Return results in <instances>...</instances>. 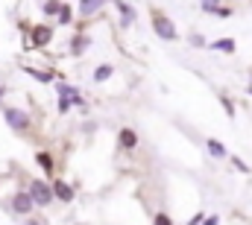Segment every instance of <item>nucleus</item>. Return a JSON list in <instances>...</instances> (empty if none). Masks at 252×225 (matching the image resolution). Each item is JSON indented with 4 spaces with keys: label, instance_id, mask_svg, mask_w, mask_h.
Masks as SVG:
<instances>
[{
    "label": "nucleus",
    "instance_id": "1",
    "mask_svg": "<svg viewBox=\"0 0 252 225\" xmlns=\"http://www.w3.org/2000/svg\"><path fill=\"white\" fill-rule=\"evenodd\" d=\"M153 29H156V35H158L161 41H176V27H173V21H170L167 15L153 12Z\"/></svg>",
    "mask_w": 252,
    "mask_h": 225
},
{
    "label": "nucleus",
    "instance_id": "2",
    "mask_svg": "<svg viewBox=\"0 0 252 225\" xmlns=\"http://www.w3.org/2000/svg\"><path fill=\"white\" fill-rule=\"evenodd\" d=\"M30 196L35 199V205L47 208V205L53 202V196H56V193H53V184H44V181H38V178H35V181L30 184Z\"/></svg>",
    "mask_w": 252,
    "mask_h": 225
},
{
    "label": "nucleus",
    "instance_id": "3",
    "mask_svg": "<svg viewBox=\"0 0 252 225\" xmlns=\"http://www.w3.org/2000/svg\"><path fill=\"white\" fill-rule=\"evenodd\" d=\"M3 117H6V123L12 126V132H21V135H24V132L30 129V114L21 112V109H12V106H9V109H3Z\"/></svg>",
    "mask_w": 252,
    "mask_h": 225
},
{
    "label": "nucleus",
    "instance_id": "4",
    "mask_svg": "<svg viewBox=\"0 0 252 225\" xmlns=\"http://www.w3.org/2000/svg\"><path fill=\"white\" fill-rule=\"evenodd\" d=\"M50 38H53V27L35 24L32 32H30V47H44V44H50Z\"/></svg>",
    "mask_w": 252,
    "mask_h": 225
},
{
    "label": "nucleus",
    "instance_id": "5",
    "mask_svg": "<svg viewBox=\"0 0 252 225\" xmlns=\"http://www.w3.org/2000/svg\"><path fill=\"white\" fill-rule=\"evenodd\" d=\"M9 205H12V211H15V214H32L35 199H32V196H30V190H27V193H15Z\"/></svg>",
    "mask_w": 252,
    "mask_h": 225
},
{
    "label": "nucleus",
    "instance_id": "6",
    "mask_svg": "<svg viewBox=\"0 0 252 225\" xmlns=\"http://www.w3.org/2000/svg\"><path fill=\"white\" fill-rule=\"evenodd\" d=\"M56 94H59V97H70L76 109H85V97H82L76 88H70V85H64V82H56Z\"/></svg>",
    "mask_w": 252,
    "mask_h": 225
},
{
    "label": "nucleus",
    "instance_id": "7",
    "mask_svg": "<svg viewBox=\"0 0 252 225\" xmlns=\"http://www.w3.org/2000/svg\"><path fill=\"white\" fill-rule=\"evenodd\" d=\"M53 193H56L59 202H73V187L62 178H53Z\"/></svg>",
    "mask_w": 252,
    "mask_h": 225
},
{
    "label": "nucleus",
    "instance_id": "8",
    "mask_svg": "<svg viewBox=\"0 0 252 225\" xmlns=\"http://www.w3.org/2000/svg\"><path fill=\"white\" fill-rule=\"evenodd\" d=\"M88 47H91V38H88V35H76V38L70 41V53H73V56H82Z\"/></svg>",
    "mask_w": 252,
    "mask_h": 225
},
{
    "label": "nucleus",
    "instance_id": "9",
    "mask_svg": "<svg viewBox=\"0 0 252 225\" xmlns=\"http://www.w3.org/2000/svg\"><path fill=\"white\" fill-rule=\"evenodd\" d=\"M118 141H121V146H124V149H135V146H138V135H135L132 129H121Z\"/></svg>",
    "mask_w": 252,
    "mask_h": 225
},
{
    "label": "nucleus",
    "instance_id": "10",
    "mask_svg": "<svg viewBox=\"0 0 252 225\" xmlns=\"http://www.w3.org/2000/svg\"><path fill=\"white\" fill-rule=\"evenodd\" d=\"M118 9H121V24L129 27V24L135 21V9H132L129 3H124V0H118Z\"/></svg>",
    "mask_w": 252,
    "mask_h": 225
},
{
    "label": "nucleus",
    "instance_id": "11",
    "mask_svg": "<svg viewBox=\"0 0 252 225\" xmlns=\"http://www.w3.org/2000/svg\"><path fill=\"white\" fill-rule=\"evenodd\" d=\"M24 70H27V73H30L32 79H38V82H44V85H50V82H53V73H47V70H38V67H30V64H27Z\"/></svg>",
    "mask_w": 252,
    "mask_h": 225
},
{
    "label": "nucleus",
    "instance_id": "12",
    "mask_svg": "<svg viewBox=\"0 0 252 225\" xmlns=\"http://www.w3.org/2000/svg\"><path fill=\"white\" fill-rule=\"evenodd\" d=\"M35 161H38V167L44 169L47 175H53V155H50V152H38Z\"/></svg>",
    "mask_w": 252,
    "mask_h": 225
},
{
    "label": "nucleus",
    "instance_id": "13",
    "mask_svg": "<svg viewBox=\"0 0 252 225\" xmlns=\"http://www.w3.org/2000/svg\"><path fill=\"white\" fill-rule=\"evenodd\" d=\"M97 9H100L97 0H79V15H82V18H91Z\"/></svg>",
    "mask_w": 252,
    "mask_h": 225
},
{
    "label": "nucleus",
    "instance_id": "14",
    "mask_svg": "<svg viewBox=\"0 0 252 225\" xmlns=\"http://www.w3.org/2000/svg\"><path fill=\"white\" fill-rule=\"evenodd\" d=\"M112 73H115V67H112V64H100V67L94 70V82H106Z\"/></svg>",
    "mask_w": 252,
    "mask_h": 225
},
{
    "label": "nucleus",
    "instance_id": "15",
    "mask_svg": "<svg viewBox=\"0 0 252 225\" xmlns=\"http://www.w3.org/2000/svg\"><path fill=\"white\" fill-rule=\"evenodd\" d=\"M208 152H211V158H226V146L220 143V141H208Z\"/></svg>",
    "mask_w": 252,
    "mask_h": 225
},
{
    "label": "nucleus",
    "instance_id": "16",
    "mask_svg": "<svg viewBox=\"0 0 252 225\" xmlns=\"http://www.w3.org/2000/svg\"><path fill=\"white\" fill-rule=\"evenodd\" d=\"M211 47H214V50H223V53H235V41H232V38H223V41H214Z\"/></svg>",
    "mask_w": 252,
    "mask_h": 225
},
{
    "label": "nucleus",
    "instance_id": "17",
    "mask_svg": "<svg viewBox=\"0 0 252 225\" xmlns=\"http://www.w3.org/2000/svg\"><path fill=\"white\" fill-rule=\"evenodd\" d=\"M73 21V9L67 6V3H62V9H59V24H70Z\"/></svg>",
    "mask_w": 252,
    "mask_h": 225
},
{
    "label": "nucleus",
    "instance_id": "18",
    "mask_svg": "<svg viewBox=\"0 0 252 225\" xmlns=\"http://www.w3.org/2000/svg\"><path fill=\"white\" fill-rule=\"evenodd\" d=\"M62 9V3L59 0H44V15H56Z\"/></svg>",
    "mask_w": 252,
    "mask_h": 225
},
{
    "label": "nucleus",
    "instance_id": "19",
    "mask_svg": "<svg viewBox=\"0 0 252 225\" xmlns=\"http://www.w3.org/2000/svg\"><path fill=\"white\" fill-rule=\"evenodd\" d=\"M73 109V100L70 97H59V114H67Z\"/></svg>",
    "mask_w": 252,
    "mask_h": 225
},
{
    "label": "nucleus",
    "instance_id": "20",
    "mask_svg": "<svg viewBox=\"0 0 252 225\" xmlns=\"http://www.w3.org/2000/svg\"><path fill=\"white\" fill-rule=\"evenodd\" d=\"M211 15H217V18H229V15H232V9H226V6H214V9H211Z\"/></svg>",
    "mask_w": 252,
    "mask_h": 225
},
{
    "label": "nucleus",
    "instance_id": "21",
    "mask_svg": "<svg viewBox=\"0 0 252 225\" xmlns=\"http://www.w3.org/2000/svg\"><path fill=\"white\" fill-rule=\"evenodd\" d=\"M153 225H173V223H170L167 214H156V217H153Z\"/></svg>",
    "mask_w": 252,
    "mask_h": 225
},
{
    "label": "nucleus",
    "instance_id": "22",
    "mask_svg": "<svg viewBox=\"0 0 252 225\" xmlns=\"http://www.w3.org/2000/svg\"><path fill=\"white\" fill-rule=\"evenodd\" d=\"M220 100H223V109H226V114H229V117H235V106H232V100H229L226 94H223Z\"/></svg>",
    "mask_w": 252,
    "mask_h": 225
},
{
    "label": "nucleus",
    "instance_id": "23",
    "mask_svg": "<svg viewBox=\"0 0 252 225\" xmlns=\"http://www.w3.org/2000/svg\"><path fill=\"white\" fill-rule=\"evenodd\" d=\"M214 6H220V0H202V9H208V12H211Z\"/></svg>",
    "mask_w": 252,
    "mask_h": 225
},
{
    "label": "nucleus",
    "instance_id": "24",
    "mask_svg": "<svg viewBox=\"0 0 252 225\" xmlns=\"http://www.w3.org/2000/svg\"><path fill=\"white\" fill-rule=\"evenodd\" d=\"M202 223H205V217H202V214H196V217H190L188 225H202Z\"/></svg>",
    "mask_w": 252,
    "mask_h": 225
},
{
    "label": "nucleus",
    "instance_id": "25",
    "mask_svg": "<svg viewBox=\"0 0 252 225\" xmlns=\"http://www.w3.org/2000/svg\"><path fill=\"white\" fill-rule=\"evenodd\" d=\"M190 44H193V47H205V41H202V35H193V38H190Z\"/></svg>",
    "mask_w": 252,
    "mask_h": 225
},
{
    "label": "nucleus",
    "instance_id": "26",
    "mask_svg": "<svg viewBox=\"0 0 252 225\" xmlns=\"http://www.w3.org/2000/svg\"><path fill=\"white\" fill-rule=\"evenodd\" d=\"M202 225H220V220H217V217H205V223Z\"/></svg>",
    "mask_w": 252,
    "mask_h": 225
},
{
    "label": "nucleus",
    "instance_id": "27",
    "mask_svg": "<svg viewBox=\"0 0 252 225\" xmlns=\"http://www.w3.org/2000/svg\"><path fill=\"white\" fill-rule=\"evenodd\" d=\"M3 94H6V85H0V100H3Z\"/></svg>",
    "mask_w": 252,
    "mask_h": 225
},
{
    "label": "nucleus",
    "instance_id": "28",
    "mask_svg": "<svg viewBox=\"0 0 252 225\" xmlns=\"http://www.w3.org/2000/svg\"><path fill=\"white\" fill-rule=\"evenodd\" d=\"M27 225H41V223H35V220H30V223H27Z\"/></svg>",
    "mask_w": 252,
    "mask_h": 225
},
{
    "label": "nucleus",
    "instance_id": "29",
    "mask_svg": "<svg viewBox=\"0 0 252 225\" xmlns=\"http://www.w3.org/2000/svg\"><path fill=\"white\" fill-rule=\"evenodd\" d=\"M97 3H100V6H103V3H109V0H97Z\"/></svg>",
    "mask_w": 252,
    "mask_h": 225
}]
</instances>
